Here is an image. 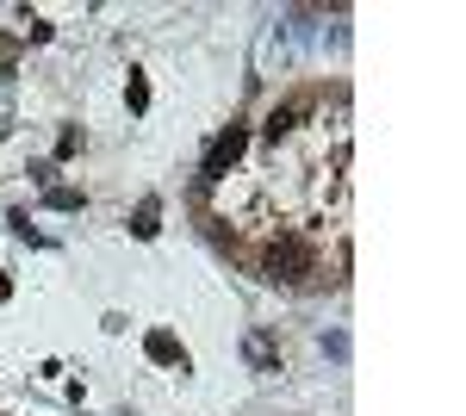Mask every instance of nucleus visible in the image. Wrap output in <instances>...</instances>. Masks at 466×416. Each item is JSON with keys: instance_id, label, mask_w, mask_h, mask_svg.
Instances as JSON below:
<instances>
[{"instance_id": "obj_2", "label": "nucleus", "mask_w": 466, "mask_h": 416, "mask_svg": "<svg viewBox=\"0 0 466 416\" xmlns=\"http://www.w3.org/2000/svg\"><path fill=\"white\" fill-rule=\"evenodd\" d=\"M156 199H144V206H137V224H131V230H137V237H156Z\"/></svg>"}, {"instance_id": "obj_1", "label": "nucleus", "mask_w": 466, "mask_h": 416, "mask_svg": "<svg viewBox=\"0 0 466 416\" xmlns=\"http://www.w3.org/2000/svg\"><path fill=\"white\" fill-rule=\"evenodd\" d=\"M249 360L261 367V373H280V360H274V342H268V336H249Z\"/></svg>"}]
</instances>
